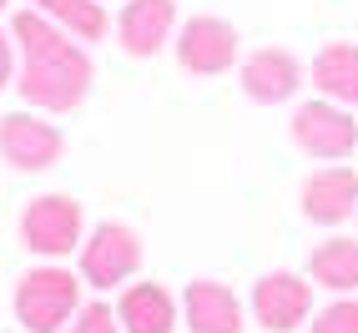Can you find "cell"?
Segmentation results:
<instances>
[{"mask_svg":"<svg viewBox=\"0 0 358 333\" xmlns=\"http://www.w3.org/2000/svg\"><path fill=\"white\" fill-rule=\"evenodd\" d=\"M308 333H358V298H338L313 318Z\"/></svg>","mask_w":358,"mask_h":333,"instance_id":"e0dca14e","label":"cell"},{"mask_svg":"<svg viewBox=\"0 0 358 333\" xmlns=\"http://www.w3.org/2000/svg\"><path fill=\"white\" fill-rule=\"evenodd\" d=\"M81 308V278L56 263H41L20 273L15 283V318L26 333H66V323Z\"/></svg>","mask_w":358,"mask_h":333,"instance_id":"7a4b0ae2","label":"cell"},{"mask_svg":"<svg viewBox=\"0 0 358 333\" xmlns=\"http://www.w3.org/2000/svg\"><path fill=\"white\" fill-rule=\"evenodd\" d=\"M172 45H177V66L187 76H222V71L237 66L243 36H237V26L222 20V15H192V20H182Z\"/></svg>","mask_w":358,"mask_h":333,"instance_id":"5b68a950","label":"cell"},{"mask_svg":"<svg viewBox=\"0 0 358 333\" xmlns=\"http://www.w3.org/2000/svg\"><path fill=\"white\" fill-rule=\"evenodd\" d=\"M313 86L323 101H338L348 111L358 106V45L353 41H328L313 56Z\"/></svg>","mask_w":358,"mask_h":333,"instance_id":"5bb4252c","label":"cell"},{"mask_svg":"<svg viewBox=\"0 0 358 333\" xmlns=\"http://www.w3.org/2000/svg\"><path fill=\"white\" fill-rule=\"evenodd\" d=\"M20 243H26L36 257H45V263H56V257H66V253H81V243H86L81 202L66 197V192L31 197L26 212H20Z\"/></svg>","mask_w":358,"mask_h":333,"instance_id":"3957f363","label":"cell"},{"mask_svg":"<svg viewBox=\"0 0 358 333\" xmlns=\"http://www.w3.org/2000/svg\"><path fill=\"white\" fill-rule=\"evenodd\" d=\"M182 323L192 333H243V303L217 278H192L182 293Z\"/></svg>","mask_w":358,"mask_h":333,"instance_id":"7c38bea8","label":"cell"},{"mask_svg":"<svg viewBox=\"0 0 358 333\" xmlns=\"http://www.w3.org/2000/svg\"><path fill=\"white\" fill-rule=\"evenodd\" d=\"M358 207V172L353 166H318L303 177V218L318 227H338Z\"/></svg>","mask_w":358,"mask_h":333,"instance_id":"8fae6325","label":"cell"},{"mask_svg":"<svg viewBox=\"0 0 358 333\" xmlns=\"http://www.w3.org/2000/svg\"><path fill=\"white\" fill-rule=\"evenodd\" d=\"M243 91H248V101L257 106H282V101H293L298 97V86H303V61L293 51H282V45H262V51H252L243 61Z\"/></svg>","mask_w":358,"mask_h":333,"instance_id":"30bf717a","label":"cell"},{"mask_svg":"<svg viewBox=\"0 0 358 333\" xmlns=\"http://www.w3.org/2000/svg\"><path fill=\"white\" fill-rule=\"evenodd\" d=\"M308 278L328 293H358V243L353 237H328L308 257Z\"/></svg>","mask_w":358,"mask_h":333,"instance_id":"2e32d148","label":"cell"},{"mask_svg":"<svg viewBox=\"0 0 358 333\" xmlns=\"http://www.w3.org/2000/svg\"><path fill=\"white\" fill-rule=\"evenodd\" d=\"M182 318V308L172 303V293L162 283H127L122 303H116V323L122 333H172Z\"/></svg>","mask_w":358,"mask_h":333,"instance_id":"4fadbf2b","label":"cell"},{"mask_svg":"<svg viewBox=\"0 0 358 333\" xmlns=\"http://www.w3.org/2000/svg\"><path fill=\"white\" fill-rule=\"evenodd\" d=\"M31 10H41L45 20H56L66 36H76L81 45H96L111 36V15L101 0H31Z\"/></svg>","mask_w":358,"mask_h":333,"instance_id":"9a60e30c","label":"cell"},{"mask_svg":"<svg viewBox=\"0 0 358 333\" xmlns=\"http://www.w3.org/2000/svg\"><path fill=\"white\" fill-rule=\"evenodd\" d=\"M66 157V132L36 111H10L0 116V162L10 172H51Z\"/></svg>","mask_w":358,"mask_h":333,"instance_id":"8992f818","label":"cell"},{"mask_svg":"<svg viewBox=\"0 0 358 333\" xmlns=\"http://www.w3.org/2000/svg\"><path fill=\"white\" fill-rule=\"evenodd\" d=\"M10 41L20 51L15 91H20V101H26V106L66 116V111H76L91 97V81H96L91 51L76 36H66L56 20H45L41 10L26 6V10L10 15Z\"/></svg>","mask_w":358,"mask_h":333,"instance_id":"6da1fadb","label":"cell"},{"mask_svg":"<svg viewBox=\"0 0 358 333\" xmlns=\"http://www.w3.org/2000/svg\"><path fill=\"white\" fill-rule=\"evenodd\" d=\"M313 313V288L298 273H268L252 283V318L268 333H293Z\"/></svg>","mask_w":358,"mask_h":333,"instance_id":"9c48e42d","label":"cell"},{"mask_svg":"<svg viewBox=\"0 0 358 333\" xmlns=\"http://www.w3.org/2000/svg\"><path fill=\"white\" fill-rule=\"evenodd\" d=\"M15 66H20V51H15L10 31H0V91H6V86L15 81Z\"/></svg>","mask_w":358,"mask_h":333,"instance_id":"d6986e66","label":"cell"},{"mask_svg":"<svg viewBox=\"0 0 358 333\" xmlns=\"http://www.w3.org/2000/svg\"><path fill=\"white\" fill-rule=\"evenodd\" d=\"M141 232L127 222H96L91 237L81 243V278L91 288H122L141 268Z\"/></svg>","mask_w":358,"mask_h":333,"instance_id":"52a82bcc","label":"cell"},{"mask_svg":"<svg viewBox=\"0 0 358 333\" xmlns=\"http://www.w3.org/2000/svg\"><path fill=\"white\" fill-rule=\"evenodd\" d=\"M111 31L131 61H152L166 51V41L177 31V0H127Z\"/></svg>","mask_w":358,"mask_h":333,"instance_id":"ba28073f","label":"cell"},{"mask_svg":"<svg viewBox=\"0 0 358 333\" xmlns=\"http://www.w3.org/2000/svg\"><path fill=\"white\" fill-rule=\"evenodd\" d=\"M6 6H10V0H0V10H6Z\"/></svg>","mask_w":358,"mask_h":333,"instance_id":"ffe728a7","label":"cell"},{"mask_svg":"<svg viewBox=\"0 0 358 333\" xmlns=\"http://www.w3.org/2000/svg\"><path fill=\"white\" fill-rule=\"evenodd\" d=\"M293 147L303 157H318V162H338V157H353L358 152V122H353V111L338 106V101H303L293 111Z\"/></svg>","mask_w":358,"mask_h":333,"instance_id":"277c9868","label":"cell"},{"mask_svg":"<svg viewBox=\"0 0 358 333\" xmlns=\"http://www.w3.org/2000/svg\"><path fill=\"white\" fill-rule=\"evenodd\" d=\"M66 333H122V323H116V308H106V303H81L76 318L66 323Z\"/></svg>","mask_w":358,"mask_h":333,"instance_id":"ac0fdd59","label":"cell"}]
</instances>
